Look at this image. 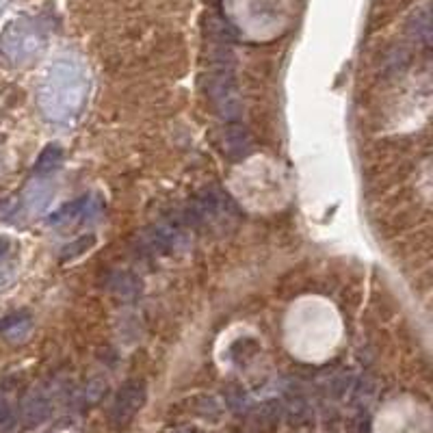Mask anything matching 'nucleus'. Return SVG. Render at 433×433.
Segmentation results:
<instances>
[{
  "mask_svg": "<svg viewBox=\"0 0 433 433\" xmlns=\"http://www.w3.org/2000/svg\"><path fill=\"white\" fill-rule=\"evenodd\" d=\"M146 383L143 381H128L120 388V392L115 394V399L111 403V410H108V418H111V425L115 429H124L128 427L134 416L141 412L143 403H146Z\"/></svg>",
  "mask_w": 433,
  "mask_h": 433,
  "instance_id": "nucleus-2",
  "label": "nucleus"
},
{
  "mask_svg": "<svg viewBox=\"0 0 433 433\" xmlns=\"http://www.w3.org/2000/svg\"><path fill=\"white\" fill-rule=\"evenodd\" d=\"M93 241H96L93 236H83L81 241L67 245V249L61 254V260H74V258H79L81 254H85V251L89 249V245H93Z\"/></svg>",
  "mask_w": 433,
  "mask_h": 433,
  "instance_id": "nucleus-7",
  "label": "nucleus"
},
{
  "mask_svg": "<svg viewBox=\"0 0 433 433\" xmlns=\"http://www.w3.org/2000/svg\"><path fill=\"white\" fill-rule=\"evenodd\" d=\"M85 100V79L69 63L50 67L46 85L42 89V106L52 120H71Z\"/></svg>",
  "mask_w": 433,
  "mask_h": 433,
  "instance_id": "nucleus-1",
  "label": "nucleus"
},
{
  "mask_svg": "<svg viewBox=\"0 0 433 433\" xmlns=\"http://www.w3.org/2000/svg\"><path fill=\"white\" fill-rule=\"evenodd\" d=\"M61 163H63V150L59 146H48L40 154L37 163H35V173H37V175H52L61 167Z\"/></svg>",
  "mask_w": 433,
  "mask_h": 433,
  "instance_id": "nucleus-5",
  "label": "nucleus"
},
{
  "mask_svg": "<svg viewBox=\"0 0 433 433\" xmlns=\"http://www.w3.org/2000/svg\"><path fill=\"white\" fill-rule=\"evenodd\" d=\"M52 414V396L48 390H33L22 403V420L26 427H37L46 422Z\"/></svg>",
  "mask_w": 433,
  "mask_h": 433,
  "instance_id": "nucleus-4",
  "label": "nucleus"
},
{
  "mask_svg": "<svg viewBox=\"0 0 433 433\" xmlns=\"http://www.w3.org/2000/svg\"><path fill=\"white\" fill-rule=\"evenodd\" d=\"M247 134H245V130L243 128H230L228 130V134H226V150H228V154H232V156H241V154H245L247 152Z\"/></svg>",
  "mask_w": 433,
  "mask_h": 433,
  "instance_id": "nucleus-6",
  "label": "nucleus"
},
{
  "mask_svg": "<svg viewBox=\"0 0 433 433\" xmlns=\"http://www.w3.org/2000/svg\"><path fill=\"white\" fill-rule=\"evenodd\" d=\"M412 24H414V28H416V37H418L422 44H427V42H429V13H427V9H422V13L416 16Z\"/></svg>",
  "mask_w": 433,
  "mask_h": 433,
  "instance_id": "nucleus-8",
  "label": "nucleus"
},
{
  "mask_svg": "<svg viewBox=\"0 0 433 433\" xmlns=\"http://www.w3.org/2000/svg\"><path fill=\"white\" fill-rule=\"evenodd\" d=\"M5 3H7V0H0V11H3V7H5Z\"/></svg>",
  "mask_w": 433,
  "mask_h": 433,
  "instance_id": "nucleus-10",
  "label": "nucleus"
},
{
  "mask_svg": "<svg viewBox=\"0 0 433 433\" xmlns=\"http://www.w3.org/2000/svg\"><path fill=\"white\" fill-rule=\"evenodd\" d=\"M208 93H210L214 106L219 108V113H221L226 120L238 117V113H241L238 91H236V83H234L232 71L226 67V63H224L219 69H216V71H212Z\"/></svg>",
  "mask_w": 433,
  "mask_h": 433,
  "instance_id": "nucleus-3",
  "label": "nucleus"
},
{
  "mask_svg": "<svg viewBox=\"0 0 433 433\" xmlns=\"http://www.w3.org/2000/svg\"><path fill=\"white\" fill-rule=\"evenodd\" d=\"M11 249H13V243L9 236H0V262H3L9 254H11Z\"/></svg>",
  "mask_w": 433,
  "mask_h": 433,
  "instance_id": "nucleus-9",
  "label": "nucleus"
}]
</instances>
